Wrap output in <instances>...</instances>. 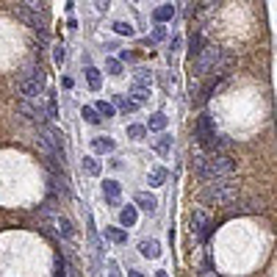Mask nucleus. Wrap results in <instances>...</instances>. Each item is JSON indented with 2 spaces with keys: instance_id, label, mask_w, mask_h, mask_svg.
Wrapping results in <instances>:
<instances>
[{
  "instance_id": "f257e3e1",
  "label": "nucleus",
  "mask_w": 277,
  "mask_h": 277,
  "mask_svg": "<svg viewBox=\"0 0 277 277\" xmlns=\"http://www.w3.org/2000/svg\"><path fill=\"white\" fill-rule=\"evenodd\" d=\"M233 175H236V161L225 153H214V155H205V166H202L197 178L205 180V183H214V180H227Z\"/></svg>"
},
{
  "instance_id": "f03ea898",
  "label": "nucleus",
  "mask_w": 277,
  "mask_h": 277,
  "mask_svg": "<svg viewBox=\"0 0 277 277\" xmlns=\"http://www.w3.org/2000/svg\"><path fill=\"white\" fill-rule=\"evenodd\" d=\"M236 197H239V186H236L230 178L205 183V191H202V200L211 202V205H230Z\"/></svg>"
},
{
  "instance_id": "7ed1b4c3",
  "label": "nucleus",
  "mask_w": 277,
  "mask_h": 277,
  "mask_svg": "<svg viewBox=\"0 0 277 277\" xmlns=\"http://www.w3.org/2000/svg\"><path fill=\"white\" fill-rule=\"evenodd\" d=\"M222 64H225V50L216 47V45H208V47H202V50L197 53L194 70H197V75H211V72H216Z\"/></svg>"
},
{
  "instance_id": "20e7f679",
  "label": "nucleus",
  "mask_w": 277,
  "mask_h": 277,
  "mask_svg": "<svg viewBox=\"0 0 277 277\" xmlns=\"http://www.w3.org/2000/svg\"><path fill=\"white\" fill-rule=\"evenodd\" d=\"M194 136H197L200 147H208V144H211V139L216 136V131H214V125H211V114H208V111H202L200 117H197V125H194Z\"/></svg>"
},
{
  "instance_id": "39448f33",
  "label": "nucleus",
  "mask_w": 277,
  "mask_h": 277,
  "mask_svg": "<svg viewBox=\"0 0 277 277\" xmlns=\"http://www.w3.org/2000/svg\"><path fill=\"white\" fill-rule=\"evenodd\" d=\"M19 114H25V117L31 119V122H39V125H45V119H47V114H45V108L42 103H31V100H19Z\"/></svg>"
},
{
  "instance_id": "423d86ee",
  "label": "nucleus",
  "mask_w": 277,
  "mask_h": 277,
  "mask_svg": "<svg viewBox=\"0 0 277 277\" xmlns=\"http://www.w3.org/2000/svg\"><path fill=\"white\" fill-rule=\"evenodd\" d=\"M208 225H211V222H208V214L202 211V208H200V211H194V216H191V230L197 233L200 239H205V236H208Z\"/></svg>"
},
{
  "instance_id": "0eeeda50",
  "label": "nucleus",
  "mask_w": 277,
  "mask_h": 277,
  "mask_svg": "<svg viewBox=\"0 0 277 277\" xmlns=\"http://www.w3.org/2000/svg\"><path fill=\"white\" fill-rule=\"evenodd\" d=\"M133 205L141 208V211H147V214H155V208H158V200H155L153 194H147V191H139L136 197H133Z\"/></svg>"
},
{
  "instance_id": "6e6552de",
  "label": "nucleus",
  "mask_w": 277,
  "mask_h": 277,
  "mask_svg": "<svg viewBox=\"0 0 277 277\" xmlns=\"http://www.w3.org/2000/svg\"><path fill=\"white\" fill-rule=\"evenodd\" d=\"M139 219V208L136 205H125L122 211H119V225L122 227H133Z\"/></svg>"
},
{
  "instance_id": "1a4fd4ad",
  "label": "nucleus",
  "mask_w": 277,
  "mask_h": 277,
  "mask_svg": "<svg viewBox=\"0 0 277 277\" xmlns=\"http://www.w3.org/2000/svg\"><path fill=\"white\" fill-rule=\"evenodd\" d=\"M139 252L144 255V258H158V255H161V244L155 239H144L139 244Z\"/></svg>"
},
{
  "instance_id": "9d476101",
  "label": "nucleus",
  "mask_w": 277,
  "mask_h": 277,
  "mask_svg": "<svg viewBox=\"0 0 277 277\" xmlns=\"http://www.w3.org/2000/svg\"><path fill=\"white\" fill-rule=\"evenodd\" d=\"M114 147H117V141L108 139V136L92 139V150H94V153H114Z\"/></svg>"
},
{
  "instance_id": "9b49d317",
  "label": "nucleus",
  "mask_w": 277,
  "mask_h": 277,
  "mask_svg": "<svg viewBox=\"0 0 277 277\" xmlns=\"http://www.w3.org/2000/svg\"><path fill=\"white\" fill-rule=\"evenodd\" d=\"M53 277H72V266L64 255H58L56 263H53Z\"/></svg>"
},
{
  "instance_id": "f8f14e48",
  "label": "nucleus",
  "mask_w": 277,
  "mask_h": 277,
  "mask_svg": "<svg viewBox=\"0 0 277 277\" xmlns=\"http://www.w3.org/2000/svg\"><path fill=\"white\" fill-rule=\"evenodd\" d=\"M119 191H122V188H119L117 180H105V183H103V194L108 197L111 205H117V202H119Z\"/></svg>"
},
{
  "instance_id": "ddd939ff",
  "label": "nucleus",
  "mask_w": 277,
  "mask_h": 277,
  "mask_svg": "<svg viewBox=\"0 0 277 277\" xmlns=\"http://www.w3.org/2000/svg\"><path fill=\"white\" fill-rule=\"evenodd\" d=\"M56 227H58V233H61V239H72V236H75V227H72V222L67 219V216H61V214L56 216Z\"/></svg>"
},
{
  "instance_id": "4468645a",
  "label": "nucleus",
  "mask_w": 277,
  "mask_h": 277,
  "mask_svg": "<svg viewBox=\"0 0 277 277\" xmlns=\"http://www.w3.org/2000/svg\"><path fill=\"white\" fill-rule=\"evenodd\" d=\"M147 183H150L153 188L164 186L166 183V169H164V166H155V169H150V175H147Z\"/></svg>"
},
{
  "instance_id": "2eb2a0df",
  "label": "nucleus",
  "mask_w": 277,
  "mask_h": 277,
  "mask_svg": "<svg viewBox=\"0 0 277 277\" xmlns=\"http://www.w3.org/2000/svg\"><path fill=\"white\" fill-rule=\"evenodd\" d=\"M80 166H83V172H86V175H92V178H97V175H100V161L94 158V155H83Z\"/></svg>"
},
{
  "instance_id": "dca6fc26",
  "label": "nucleus",
  "mask_w": 277,
  "mask_h": 277,
  "mask_svg": "<svg viewBox=\"0 0 277 277\" xmlns=\"http://www.w3.org/2000/svg\"><path fill=\"white\" fill-rule=\"evenodd\" d=\"M153 17L158 19V25H164L166 19H172V17H175V6H172V3H164V6H158Z\"/></svg>"
},
{
  "instance_id": "f3484780",
  "label": "nucleus",
  "mask_w": 277,
  "mask_h": 277,
  "mask_svg": "<svg viewBox=\"0 0 277 277\" xmlns=\"http://www.w3.org/2000/svg\"><path fill=\"white\" fill-rule=\"evenodd\" d=\"M86 80H89V89H94V92L103 86V75H100L97 67H86Z\"/></svg>"
},
{
  "instance_id": "a211bd4d",
  "label": "nucleus",
  "mask_w": 277,
  "mask_h": 277,
  "mask_svg": "<svg viewBox=\"0 0 277 277\" xmlns=\"http://www.w3.org/2000/svg\"><path fill=\"white\" fill-rule=\"evenodd\" d=\"M131 97H133V103H136V105H141L144 100H150V89H144V86H136V83H133V86H131Z\"/></svg>"
},
{
  "instance_id": "6ab92c4d",
  "label": "nucleus",
  "mask_w": 277,
  "mask_h": 277,
  "mask_svg": "<svg viewBox=\"0 0 277 277\" xmlns=\"http://www.w3.org/2000/svg\"><path fill=\"white\" fill-rule=\"evenodd\" d=\"M166 122H169V119H166V114H153L150 117V131H158V133H164V127H166Z\"/></svg>"
},
{
  "instance_id": "aec40b11",
  "label": "nucleus",
  "mask_w": 277,
  "mask_h": 277,
  "mask_svg": "<svg viewBox=\"0 0 277 277\" xmlns=\"http://www.w3.org/2000/svg\"><path fill=\"white\" fill-rule=\"evenodd\" d=\"M155 150H158L161 155H166V153L172 150V136H169V133H161L158 141H155Z\"/></svg>"
},
{
  "instance_id": "412c9836",
  "label": "nucleus",
  "mask_w": 277,
  "mask_h": 277,
  "mask_svg": "<svg viewBox=\"0 0 277 277\" xmlns=\"http://www.w3.org/2000/svg\"><path fill=\"white\" fill-rule=\"evenodd\" d=\"M111 28H114V33H119V36H133V33H136V31H133V25L125 23V19H117Z\"/></svg>"
},
{
  "instance_id": "4be33fe9",
  "label": "nucleus",
  "mask_w": 277,
  "mask_h": 277,
  "mask_svg": "<svg viewBox=\"0 0 277 277\" xmlns=\"http://www.w3.org/2000/svg\"><path fill=\"white\" fill-rule=\"evenodd\" d=\"M80 117H83V119H86V122H89V125H100V119H103V117H100L97 111H94V105H83V111H80Z\"/></svg>"
},
{
  "instance_id": "5701e85b",
  "label": "nucleus",
  "mask_w": 277,
  "mask_h": 277,
  "mask_svg": "<svg viewBox=\"0 0 277 277\" xmlns=\"http://www.w3.org/2000/svg\"><path fill=\"white\" fill-rule=\"evenodd\" d=\"M105 239L117 241V244H125V241H127V233L119 230V227H105Z\"/></svg>"
},
{
  "instance_id": "b1692460",
  "label": "nucleus",
  "mask_w": 277,
  "mask_h": 277,
  "mask_svg": "<svg viewBox=\"0 0 277 277\" xmlns=\"http://www.w3.org/2000/svg\"><path fill=\"white\" fill-rule=\"evenodd\" d=\"M94 111H97L100 117H105V119H111V117H114V105H111V103H105V100H100V103L94 105Z\"/></svg>"
},
{
  "instance_id": "393cba45",
  "label": "nucleus",
  "mask_w": 277,
  "mask_h": 277,
  "mask_svg": "<svg viewBox=\"0 0 277 277\" xmlns=\"http://www.w3.org/2000/svg\"><path fill=\"white\" fill-rule=\"evenodd\" d=\"M153 83V75L147 70H136V86H144V89H150Z\"/></svg>"
},
{
  "instance_id": "a878e982",
  "label": "nucleus",
  "mask_w": 277,
  "mask_h": 277,
  "mask_svg": "<svg viewBox=\"0 0 277 277\" xmlns=\"http://www.w3.org/2000/svg\"><path fill=\"white\" fill-rule=\"evenodd\" d=\"M105 70H108V75H114V78L122 75V64H119L117 58H108V61H105Z\"/></svg>"
},
{
  "instance_id": "bb28decb",
  "label": "nucleus",
  "mask_w": 277,
  "mask_h": 277,
  "mask_svg": "<svg viewBox=\"0 0 277 277\" xmlns=\"http://www.w3.org/2000/svg\"><path fill=\"white\" fill-rule=\"evenodd\" d=\"M144 133H147L144 125H127V136L131 139H144Z\"/></svg>"
},
{
  "instance_id": "cd10ccee",
  "label": "nucleus",
  "mask_w": 277,
  "mask_h": 277,
  "mask_svg": "<svg viewBox=\"0 0 277 277\" xmlns=\"http://www.w3.org/2000/svg\"><path fill=\"white\" fill-rule=\"evenodd\" d=\"M114 103H117L119 108H122L125 114H127V111H136V108H139L136 103H133V100H122V97H119V94H117V97H114Z\"/></svg>"
},
{
  "instance_id": "c85d7f7f",
  "label": "nucleus",
  "mask_w": 277,
  "mask_h": 277,
  "mask_svg": "<svg viewBox=\"0 0 277 277\" xmlns=\"http://www.w3.org/2000/svg\"><path fill=\"white\" fill-rule=\"evenodd\" d=\"M64 58H67V47H64V45H56V47H53V61L61 64Z\"/></svg>"
},
{
  "instance_id": "c756f323",
  "label": "nucleus",
  "mask_w": 277,
  "mask_h": 277,
  "mask_svg": "<svg viewBox=\"0 0 277 277\" xmlns=\"http://www.w3.org/2000/svg\"><path fill=\"white\" fill-rule=\"evenodd\" d=\"M164 36H166V28H164V25H155V31H153V42H161Z\"/></svg>"
},
{
  "instance_id": "7c9ffc66",
  "label": "nucleus",
  "mask_w": 277,
  "mask_h": 277,
  "mask_svg": "<svg viewBox=\"0 0 277 277\" xmlns=\"http://www.w3.org/2000/svg\"><path fill=\"white\" fill-rule=\"evenodd\" d=\"M94 9H97L100 14H103V11H108V3H103V0H97V3H94Z\"/></svg>"
},
{
  "instance_id": "2f4dec72",
  "label": "nucleus",
  "mask_w": 277,
  "mask_h": 277,
  "mask_svg": "<svg viewBox=\"0 0 277 277\" xmlns=\"http://www.w3.org/2000/svg\"><path fill=\"white\" fill-rule=\"evenodd\" d=\"M119 58H122V61H131L133 53H131V50H122V53H119Z\"/></svg>"
},
{
  "instance_id": "473e14b6",
  "label": "nucleus",
  "mask_w": 277,
  "mask_h": 277,
  "mask_svg": "<svg viewBox=\"0 0 277 277\" xmlns=\"http://www.w3.org/2000/svg\"><path fill=\"white\" fill-rule=\"evenodd\" d=\"M108 277H119V272H117V266L111 263V272H108Z\"/></svg>"
},
{
  "instance_id": "72a5a7b5",
  "label": "nucleus",
  "mask_w": 277,
  "mask_h": 277,
  "mask_svg": "<svg viewBox=\"0 0 277 277\" xmlns=\"http://www.w3.org/2000/svg\"><path fill=\"white\" fill-rule=\"evenodd\" d=\"M127 277H144L141 272H136V269H131V272H127Z\"/></svg>"
},
{
  "instance_id": "f704fd0d",
  "label": "nucleus",
  "mask_w": 277,
  "mask_h": 277,
  "mask_svg": "<svg viewBox=\"0 0 277 277\" xmlns=\"http://www.w3.org/2000/svg\"><path fill=\"white\" fill-rule=\"evenodd\" d=\"M155 277H169V274H166L164 269H161V272H155Z\"/></svg>"
}]
</instances>
